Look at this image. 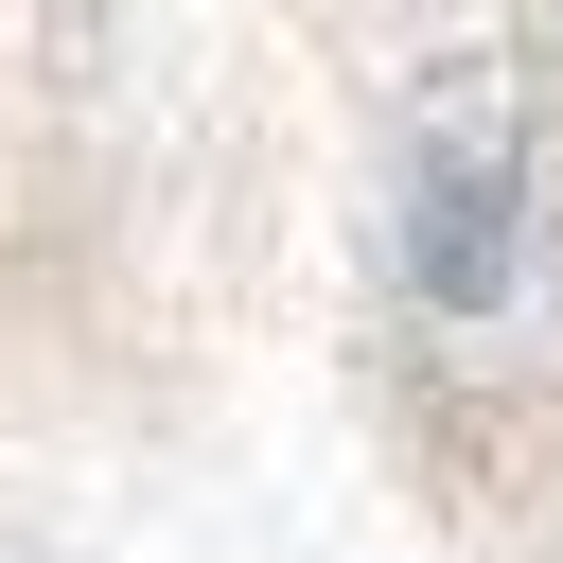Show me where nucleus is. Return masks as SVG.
<instances>
[{
  "label": "nucleus",
  "mask_w": 563,
  "mask_h": 563,
  "mask_svg": "<svg viewBox=\"0 0 563 563\" xmlns=\"http://www.w3.org/2000/svg\"><path fill=\"white\" fill-rule=\"evenodd\" d=\"M510 246H528V158H510L493 123H440V141L405 158V282H422L440 317H493V299H510Z\"/></svg>",
  "instance_id": "1"
}]
</instances>
